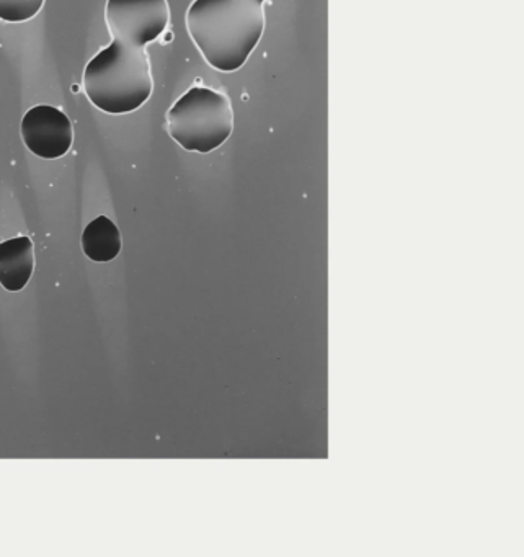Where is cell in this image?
Wrapping results in <instances>:
<instances>
[{
  "mask_svg": "<svg viewBox=\"0 0 524 557\" xmlns=\"http://www.w3.org/2000/svg\"><path fill=\"white\" fill-rule=\"evenodd\" d=\"M187 28L211 67L234 73L262 40L265 11L257 0H195L188 8Z\"/></svg>",
  "mask_w": 524,
  "mask_h": 557,
  "instance_id": "6da1fadb",
  "label": "cell"
},
{
  "mask_svg": "<svg viewBox=\"0 0 524 557\" xmlns=\"http://www.w3.org/2000/svg\"><path fill=\"white\" fill-rule=\"evenodd\" d=\"M87 99L110 115H125L141 109L154 90L151 63L145 48L113 40L84 71Z\"/></svg>",
  "mask_w": 524,
  "mask_h": 557,
  "instance_id": "7a4b0ae2",
  "label": "cell"
},
{
  "mask_svg": "<svg viewBox=\"0 0 524 557\" xmlns=\"http://www.w3.org/2000/svg\"><path fill=\"white\" fill-rule=\"evenodd\" d=\"M167 132L185 151L210 154L233 135V102L221 90L194 87L169 110Z\"/></svg>",
  "mask_w": 524,
  "mask_h": 557,
  "instance_id": "3957f363",
  "label": "cell"
},
{
  "mask_svg": "<svg viewBox=\"0 0 524 557\" xmlns=\"http://www.w3.org/2000/svg\"><path fill=\"white\" fill-rule=\"evenodd\" d=\"M105 21L113 40L145 48L169 27L171 8L167 0H109Z\"/></svg>",
  "mask_w": 524,
  "mask_h": 557,
  "instance_id": "277c9868",
  "label": "cell"
},
{
  "mask_svg": "<svg viewBox=\"0 0 524 557\" xmlns=\"http://www.w3.org/2000/svg\"><path fill=\"white\" fill-rule=\"evenodd\" d=\"M22 139L28 151L41 159H60L70 152L74 128L63 110L37 106L22 120Z\"/></svg>",
  "mask_w": 524,
  "mask_h": 557,
  "instance_id": "5b68a950",
  "label": "cell"
},
{
  "mask_svg": "<svg viewBox=\"0 0 524 557\" xmlns=\"http://www.w3.org/2000/svg\"><path fill=\"white\" fill-rule=\"evenodd\" d=\"M35 270V249L30 237H14L0 244V285L8 292H21Z\"/></svg>",
  "mask_w": 524,
  "mask_h": 557,
  "instance_id": "8992f818",
  "label": "cell"
},
{
  "mask_svg": "<svg viewBox=\"0 0 524 557\" xmlns=\"http://www.w3.org/2000/svg\"><path fill=\"white\" fill-rule=\"evenodd\" d=\"M83 250L93 262H110L122 250V234L110 218L99 216L83 234Z\"/></svg>",
  "mask_w": 524,
  "mask_h": 557,
  "instance_id": "52a82bcc",
  "label": "cell"
},
{
  "mask_svg": "<svg viewBox=\"0 0 524 557\" xmlns=\"http://www.w3.org/2000/svg\"><path fill=\"white\" fill-rule=\"evenodd\" d=\"M47 0H0V21L22 24L40 14Z\"/></svg>",
  "mask_w": 524,
  "mask_h": 557,
  "instance_id": "ba28073f",
  "label": "cell"
},
{
  "mask_svg": "<svg viewBox=\"0 0 524 557\" xmlns=\"http://www.w3.org/2000/svg\"><path fill=\"white\" fill-rule=\"evenodd\" d=\"M257 2H260V4H263V2H265V0H257Z\"/></svg>",
  "mask_w": 524,
  "mask_h": 557,
  "instance_id": "9c48e42d",
  "label": "cell"
}]
</instances>
